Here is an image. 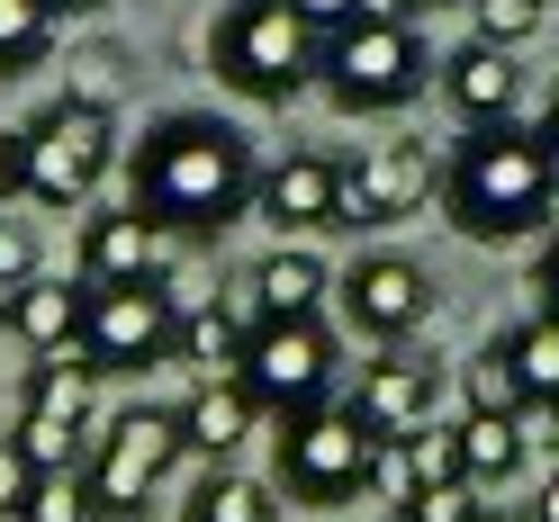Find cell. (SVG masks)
Returning <instances> with one entry per match:
<instances>
[{
	"instance_id": "cell-1",
	"label": "cell",
	"mask_w": 559,
	"mask_h": 522,
	"mask_svg": "<svg viewBox=\"0 0 559 522\" xmlns=\"http://www.w3.org/2000/svg\"><path fill=\"white\" fill-rule=\"evenodd\" d=\"M253 154L226 118H163L145 145L127 154V198L145 207L163 234H226L253 217Z\"/></svg>"
},
{
	"instance_id": "cell-2",
	"label": "cell",
	"mask_w": 559,
	"mask_h": 522,
	"mask_svg": "<svg viewBox=\"0 0 559 522\" xmlns=\"http://www.w3.org/2000/svg\"><path fill=\"white\" fill-rule=\"evenodd\" d=\"M442 207L469 243H523L559 217V154L542 126H469L461 154L442 162Z\"/></svg>"
},
{
	"instance_id": "cell-3",
	"label": "cell",
	"mask_w": 559,
	"mask_h": 522,
	"mask_svg": "<svg viewBox=\"0 0 559 522\" xmlns=\"http://www.w3.org/2000/svg\"><path fill=\"white\" fill-rule=\"evenodd\" d=\"M207 63L243 99H298L325 63V37L298 0H226V19L207 27Z\"/></svg>"
},
{
	"instance_id": "cell-4",
	"label": "cell",
	"mask_w": 559,
	"mask_h": 522,
	"mask_svg": "<svg viewBox=\"0 0 559 522\" xmlns=\"http://www.w3.org/2000/svg\"><path fill=\"white\" fill-rule=\"evenodd\" d=\"M325 90H334V109H353V118H389V109H406V99H425V82H433V54H425V37H415L406 19H343V27H325Z\"/></svg>"
},
{
	"instance_id": "cell-5",
	"label": "cell",
	"mask_w": 559,
	"mask_h": 522,
	"mask_svg": "<svg viewBox=\"0 0 559 522\" xmlns=\"http://www.w3.org/2000/svg\"><path fill=\"white\" fill-rule=\"evenodd\" d=\"M370 460H379V433L353 405H307L280 424V496H298L317 513L370 496Z\"/></svg>"
},
{
	"instance_id": "cell-6",
	"label": "cell",
	"mask_w": 559,
	"mask_h": 522,
	"mask_svg": "<svg viewBox=\"0 0 559 522\" xmlns=\"http://www.w3.org/2000/svg\"><path fill=\"white\" fill-rule=\"evenodd\" d=\"M118 162V126L109 109H82V99H55V109L27 126V198L37 207H82Z\"/></svg>"
},
{
	"instance_id": "cell-7",
	"label": "cell",
	"mask_w": 559,
	"mask_h": 522,
	"mask_svg": "<svg viewBox=\"0 0 559 522\" xmlns=\"http://www.w3.org/2000/svg\"><path fill=\"white\" fill-rule=\"evenodd\" d=\"M181 414H163V405H135V414H118L109 433H99V450H91V496H99V513L109 522H135L154 505V486L181 469Z\"/></svg>"
},
{
	"instance_id": "cell-8",
	"label": "cell",
	"mask_w": 559,
	"mask_h": 522,
	"mask_svg": "<svg viewBox=\"0 0 559 522\" xmlns=\"http://www.w3.org/2000/svg\"><path fill=\"white\" fill-rule=\"evenodd\" d=\"M171 333H181V306H171V289H163V280L91 289L82 361H91L99 378H135V369H163V361H171Z\"/></svg>"
},
{
	"instance_id": "cell-9",
	"label": "cell",
	"mask_w": 559,
	"mask_h": 522,
	"mask_svg": "<svg viewBox=\"0 0 559 522\" xmlns=\"http://www.w3.org/2000/svg\"><path fill=\"white\" fill-rule=\"evenodd\" d=\"M243 388H253L262 414H307V405H325L334 388V333L317 316H289V325H253V342H243Z\"/></svg>"
},
{
	"instance_id": "cell-10",
	"label": "cell",
	"mask_w": 559,
	"mask_h": 522,
	"mask_svg": "<svg viewBox=\"0 0 559 522\" xmlns=\"http://www.w3.org/2000/svg\"><path fill=\"white\" fill-rule=\"evenodd\" d=\"M433 198V154L425 145H361L343 162V198H334V234H370L397 226Z\"/></svg>"
},
{
	"instance_id": "cell-11",
	"label": "cell",
	"mask_w": 559,
	"mask_h": 522,
	"mask_svg": "<svg viewBox=\"0 0 559 522\" xmlns=\"http://www.w3.org/2000/svg\"><path fill=\"white\" fill-rule=\"evenodd\" d=\"M334 298H343V325L370 333V342H406L415 325L433 316V280H425L406 253H361V262L334 280Z\"/></svg>"
},
{
	"instance_id": "cell-12",
	"label": "cell",
	"mask_w": 559,
	"mask_h": 522,
	"mask_svg": "<svg viewBox=\"0 0 559 522\" xmlns=\"http://www.w3.org/2000/svg\"><path fill=\"white\" fill-rule=\"evenodd\" d=\"M334 198H343V162L325 154H289L253 181V217L280 243H307V234H334Z\"/></svg>"
},
{
	"instance_id": "cell-13",
	"label": "cell",
	"mask_w": 559,
	"mask_h": 522,
	"mask_svg": "<svg viewBox=\"0 0 559 522\" xmlns=\"http://www.w3.org/2000/svg\"><path fill=\"white\" fill-rule=\"evenodd\" d=\"M163 262H171V234H163L135 198L82 226V280H91V289H135V280H163Z\"/></svg>"
},
{
	"instance_id": "cell-14",
	"label": "cell",
	"mask_w": 559,
	"mask_h": 522,
	"mask_svg": "<svg viewBox=\"0 0 559 522\" xmlns=\"http://www.w3.org/2000/svg\"><path fill=\"white\" fill-rule=\"evenodd\" d=\"M82 316H91V280L73 289V280H46V270H37V280H27V289H10V298H0V333H10L19 342V352H73V342H82Z\"/></svg>"
},
{
	"instance_id": "cell-15",
	"label": "cell",
	"mask_w": 559,
	"mask_h": 522,
	"mask_svg": "<svg viewBox=\"0 0 559 522\" xmlns=\"http://www.w3.org/2000/svg\"><path fill=\"white\" fill-rule=\"evenodd\" d=\"M379 441H406L433 424V361H361V388L343 397Z\"/></svg>"
},
{
	"instance_id": "cell-16",
	"label": "cell",
	"mask_w": 559,
	"mask_h": 522,
	"mask_svg": "<svg viewBox=\"0 0 559 522\" xmlns=\"http://www.w3.org/2000/svg\"><path fill=\"white\" fill-rule=\"evenodd\" d=\"M514 90H523L514 46L469 37V46H451V54H442V99H451L469 126H506V118H514Z\"/></svg>"
},
{
	"instance_id": "cell-17",
	"label": "cell",
	"mask_w": 559,
	"mask_h": 522,
	"mask_svg": "<svg viewBox=\"0 0 559 522\" xmlns=\"http://www.w3.org/2000/svg\"><path fill=\"white\" fill-rule=\"evenodd\" d=\"M181 414V441L199 450L207 469H226L243 441H253V424H262V405H253V388H243V378H199V388L171 405Z\"/></svg>"
},
{
	"instance_id": "cell-18",
	"label": "cell",
	"mask_w": 559,
	"mask_h": 522,
	"mask_svg": "<svg viewBox=\"0 0 559 522\" xmlns=\"http://www.w3.org/2000/svg\"><path fill=\"white\" fill-rule=\"evenodd\" d=\"M334 289V270L307 253V243H280V253L253 262V280H243V306H253V325H289V316H317Z\"/></svg>"
},
{
	"instance_id": "cell-19",
	"label": "cell",
	"mask_w": 559,
	"mask_h": 522,
	"mask_svg": "<svg viewBox=\"0 0 559 522\" xmlns=\"http://www.w3.org/2000/svg\"><path fill=\"white\" fill-rule=\"evenodd\" d=\"M243 342H253V306H181V333H171V361H190L199 378H235Z\"/></svg>"
},
{
	"instance_id": "cell-20",
	"label": "cell",
	"mask_w": 559,
	"mask_h": 522,
	"mask_svg": "<svg viewBox=\"0 0 559 522\" xmlns=\"http://www.w3.org/2000/svg\"><path fill=\"white\" fill-rule=\"evenodd\" d=\"M91 397H99V369L82 361V342H73V352L27 361V397H19V414H55V424H82V433H91Z\"/></svg>"
},
{
	"instance_id": "cell-21",
	"label": "cell",
	"mask_w": 559,
	"mask_h": 522,
	"mask_svg": "<svg viewBox=\"0 0 559 522\" xmlns=\"http://www.w3.org/2000/svg\"><path fill=\"white\" fill-rule=\"evenodd\" d=\"M181 522H280V505H271V486H262V477H243V469H207V477L190 486Z\"/></svg>"
},
{
	"instance_id": "cell-22",
	"label": "cell",
	"mask_w": 559,
	"mask_h": 522,
	"mask_svg": "<svg viewBox=\"0 0 559 522\" xmlns=\"http://www.w3.org/2000/svg\"><path fill=\"white\" fill-rule=\"evenodd\" d=\"M461 441H469V486L478 496H497L523 469V414H461Z\"/></svg>"
},
{
	"instance_id": "cell-23",
	"label": "cell",
	"mask_w": 559,
	"mask_h": 522,
	"mask_svg": "<svg viewBox=\"0 0 559 522\" xmlns=\"http://www.w3.org/2000/svg\"><path fill=\"white\" fill-rule=\"evenodd\" d=\"M497 352L514 361V378H523L533 405H559V316H533V325L497 333Z\"/></svg>"
},
{
	"instance_id": "cell-24",
	"label": "cell",
	"mask_w": 559,
	"mask_h": 522,
	"mask_svg": "<svg viewBox=\"0 0 559 522\" xmlns=\"http://www.w3.org/2000/svg\"><path fill=\"white\" fill-rule=\"evenodd\" d=\"M406 477H415V496H425V486H469V441H461V424L406 433Z\"/></svg>"
},
{
	"instance_id": "cell-25",
	"label": "cell",
	"mask_w": 559,
	"mask_h": 522,
	"mask_svg": "<svg viewBox=\"0 0 559 522\" xmlns=\"http://www.w3.org/2000/svg\"><path fill=\"white\" fill-rule=\"evenodd\" d=\"M55 46V10L46 0H0V82L27 73V63H46Z\"/></svg>"
},
{
	"instance_id": "cell-26",
	"label": "cell",
	"mask_w": 559,
	"mask_h": 522,
	"mask_svg": "<svg viewBox=\"0 0 559 522\" xmlns=\"http://www.w3.org/2000/svg\"><path fill=\"white\" fill-rule=\"evenodd\" d=\"M19 522H109V513H99V496H91V469H46Z\"/></svg>"
},
{
	"instance_id": "cell-27",
	"label": "cell",
	"mask_w": 559,
	"mask_h": 522,
	"mask_svg": "<svg viewBox=\"0 0 559 522\" xmlns=\"http://www.w3.org/2000/svg\"><path fill=\"white\" fill-rule=\"evenodd\" d=\"M469 414H533V397H523V378H514V361L497 342L469 361Z\"/></svg>"
},
{
	"instance_id": "cell-28",
	"label": "cell",
	"mask_w": 559,
	"mask_h": 522,
	"mask_svg": "<svg viewBox=\"0 0 559 522\" xmlns=\"http://www.w3.org/2000/svg\"><path fill=\"white\" fill-rule=\"evenodd\" d=\"M19 450H27V460H37V469H91L82 460V424H55V414H19Z\"/></svg>"
},
{
	"instance_id": "cell-29",
	"label": "cell",
	"mask_w": 559,
	"mask_h": 522,
	"mask_svg": "<svg viewBox=\"0 0 559 522\" xmlns=\"http://www.w3.org/2000/svg\"><path fill=\"white\" fill-rule=\"evenodd\" d=\"M27 280H37V226L0 207V298H10V289H27Z\"/></svg>"
},
{
	"instance_id": "cell-30",
	"label": "cell",
	"mask_w": 559,
	"mask_h": 522,
	"mask_svg": "<svg viewBox=\"0 0 559 522\" xmlns=\"http://www.w3.org/2000/svg\"><path fill=\"white\" fill-rule=\"evenodd\" d=\"M37 460H27V450H19V433H0V522H19L27 513V496H37Z\"/></svg>"
},
{
	"instance_id": "cell-31",
	"label": "cell",
	"mask_w": 559,
	"mask_h": 522,
	"mask_svg": "<svg viewBox=\"0 0 559 522\" xmlns=\"http://www.w3.org/2000/svg\"><path fill=\"white\" fill-rule=\"evenodd\" d=\"M478 513H487L478 486H425V496L397 505V522H478Z\"/></svg>"
},
{
	"instance_id": "cell-32",
	"label": "cell",
	"mask_w": 559,
	"mask_h": 522,
	"mask_svg": "<svg viewBox=\"0 0 559 522\" xmlns=\"http://www.w3.org/2000/svg\"><path fill=\"white\" fill-rule=\"evenodd\" d=\"M118 73H127L118 54H82L73 82H63V99H82V109H118Z\"/></svg>"
},
{
	"instance_id": "cell-33",
	"label": "cell",
	"mask_w": 559,
	"mask_h": 522,
	"mask_svg": "<svg viewBox=\"0 0 559 522\" xmlns=\"http://www.w3.org/2000/svg\"><path fill=\"white\" fill-rule=\"evenodd\" d=\"M542 27V0H478V37H497V46H523Z\"/></svg>"
},
{
	"instance_id": "cell-34",
	"label": "cell",
	"mask_w": 559,
	"mask_h": 522,
	"mask_svg": "<svg viewBox=\"0 0 559 522\" xmlns=\"http://www.w3.org/2000/svg\"><path fill=\"white\" fill-rule=\"evenodd\" d=\"M27 190V135H10V126H0V207H10Z\"/></svg>"
},
{
	"instance_id": "cell-35",
	"label": "cell",
	"mask_w": 559,
	"mask_h": 522,
	"mask_svg": "<svg viewBox=\"0 0 559 522\" xmlns=\"http://www.w3.org/2000/svg\"><path fill=\"white\" fill-rule=\"evenodd\" d=\"M533 289H542V316H559V234H550V253H542V280H533Z\"/></svg>"
},
{
	"instance_id": "cell-36",
	"label": "cell",
	"mask_w": 559,
	"mask_h": 522,
	"mask_svg": "<svg viewBox=\"0 0 559 522\" xmlns=\"http://www.w3.org/2000/svg\"><path fill=\"white\" fill-rule=\"evenodd\" d=\"M298 10L317 19V27H343V19H353V0H298Z\"/></svg>"
},
{
	"instance_id": "cell-37",
	"label": "cell",
	"mask_w": 559,
	"mask_h": 522,
	"mask_svg": "<svg viewBox=\"0 0 559 522\" xmlns=\"http://www.w3.org/2000/svg\"><path fill=\"white\" fill-rule=\"evenodd\" d=\"M353 10H361V19H406L415 0H353Z\"/></svg>"
},
{
	"instance_id": "cell-38",
	"label": "cell",
	"mask_w": 559,
	"mask_h": 522,
	"mask_svg": "<svg viewBox=\"0 0 559 522\" xmlns=\"http://www.w3.org/2000/svg\"><path fill=\"white\" fill-rule=\"evenodd\" d=\"M533 522H559V477H550L542 496H533Z\"/></svg>"
},
{
	"instance_id": "cell-39",
	"label": "cell",
	"mask_w": 559,
	"mask_h": 522,
	"mask_svg": "<svg viewBox=\"0 0 559 522\" xmlns=\"http://www.w3.org/2000/svg\"><path fill=\"white\" fill-rule=\"evenodd\" d=\"M542 145L559 154V90H550V109H542Z\"/></svg>"
},
{
	"instance_id": "cell-40",
	"label": "cell",
	"mask_w": 559,
	"mask_h": 522,
	"mask_svg": "<svg viewBox=\"0 0 559 522\" xmlns=\"http://www.w3.org/2000/svg\"><path fill=\"white\" fill-rule=\"evenodd\" d=\"M46 10H55V19H82V10H99V0H46Z\"/></svg>"
},
{
	"instance_id": "cell-41",
	"label": "cell",
	"mask_w": 559,
	"mask_h": 522,
	"mask_svg": "<svg viewBox=\"0 0 559 522\" xmlns=\"http://www.w3.org/2000/svg\"><path fill=\"white\" fill-rule=\"evenodd\" d=\"M478 522H497V513H478ZM523 522H533V513H523Z\"/></svg>"
}]
</instances>
